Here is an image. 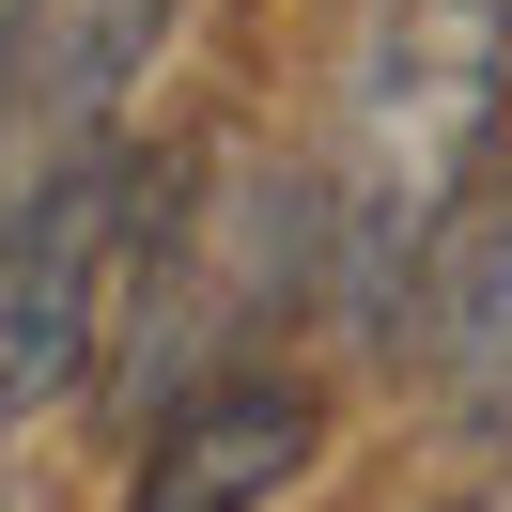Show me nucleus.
<instances>
[{
  "instance_id": "obj_1",
  "label": "nucleus",
  "mask_w": 512,
  "mask_h": 512,
  "mask_svg": "<svg viewBox=\"0 0 512 512\" xmlns=\"http://www.w3.org/2000/svg\"><path fill=\"white\" fill-rule=\"evenodd\" d=\"M125 264H140V171L125 156L0 233V404H32L94 342H125Z\"/></svg>"
},
{
  "instance_id": "obj_2",
  "label": "nucleus",
  "mask_w": 512,
  "mask_h": 512,
  "mask_svg": "<svg viewBox=\"0 0 512 512\" xmlns=\"http://www.w3.org/2000/svg\"><path fill=\"white\" fill-rule=\"evenodd\" d=\"M311 435H326V404L295 373H218V388H187L156 419V466H140L125 512H264L311 466Z\"/></svg>"
},
{
  "instance_id": "obj_3",
  "label": "nucleus",
  "mask_w": 512,
  "mask_h": 512,
  "mask_svg": "<svg viewBox=\"0 0 512 512\" xmlns=\"http://www.w3.org/2000/svg\"><path fill=\"white\" fill-rule=\"evenodd\" d=\"M419 373H435L466 419H512V187L435 249V295H419Z\"/></svg>"
},
{
  "instance_id": "obj_4",
  "label": "nucleus",
  "mask_w": 512,
  "mask_h": 512,
  "mask_svg": "<svg viewBox=\"0 0 512 512\" xmlns=\"http://www.w3.org/2000/svg\"><path fill=\"white\" fill-rule=\"evenodd\" d=\"M32 16L47 0H0V109H16V63H32Z\"/></svg>"
},
{
  "instance_id": "obj_5",
  "label": "nucleus",
  "mask_w": 512,
  "mask_h": 512,
  "mask_svg": "<svg viewBox=\"0 0 512 512\" xmlns=\"http://www.w3.org/2000/svg\"><path fill=\"white\" fill-rule=\"evenodd\" d=\"M466 16H481V32H512V0H466Z\"/></svg>"
}]
</instances>
